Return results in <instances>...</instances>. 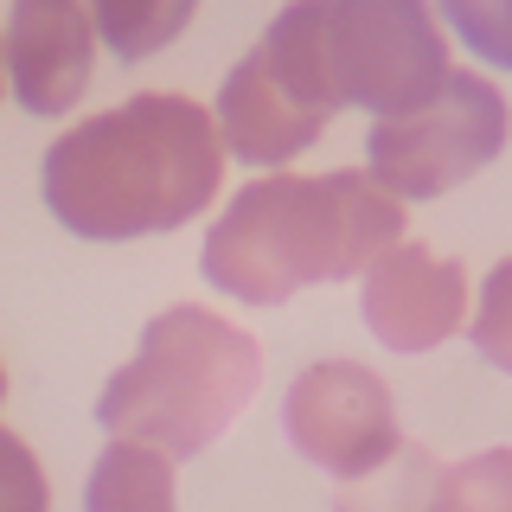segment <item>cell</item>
<instances>
[{
  "label": "cell",
  "mask_w": 512,
  "mask_h": 512,
  "mask_svg": "<svg viewBox=\"0 0 512 512\" xmlns=\"http://www.w3.org/2000/svg\"><path fill=\"white\" fill-rule=\"evenodd\" d=\"M218 180V116L192 96H128L45 148V205L96 244L180 231L218 199Z\"/></svg>",
  "instance_id": "obj_1"
},
{
  "label": "cell",
  "mask_w": 512,
  "mask_h": 512,
  "mask_svg": "<svg viewBox=\"0 0 512 512\" xmlns=\"http://www.w3.org/2000/svg\"><path fill=\"white\" fill-rule=\"evenodd\" d=\"M404 244V205L372 173H276L244 186L224 218L205 231L199 269L250 308H282L288 295L320 282H352L384 250Z\"/></svg>",
  "instance_id": "obj_2"
},
{
  "label": "cell",
  "mask_w": 512,
  "mask_h": 512,
  "mask_svg": "<svg viewBox=\"0 0 512 512\" xmlns=\"http://www.w3.org/2000/svg\"><path fill=\"white\" fill-rule=\"evenodd\" d=\"M256 52L320 122L346 103L404 122L448 84L442 32L416 0H301L269 20Z\"/></svg>",
  "instance_id": "obj_3"
},
{
  "label": "cell",
  "mask_w": 512,
  "mask_h": 512,
  "mask_svg": "<svg viewBox=\"0 0 512 512\" xmlns=\"http://www.w3.org/2000/svg\"><path fill=\"white\" fill-rule=\"evenodd\" d=\"M256 378H263V352L244 327L212 308H160L141 327L135 359L103 384L96 423L116 442L186 461L237 423V410L256 397Z\"/></svg>",
  "instance_id": "obj_4"
},
{
  "label": "cell",
  "mask_w": 512,
  "mask_h": 512,
  "mask_svg": "<svg viewBox=\"0 0 512 512\" xmlns=\"http://www.w3.org/2000/svg\"><path fill=\"white\" fill-rule=\"evenodd\" d=\"M512 135L506 96L474 71H448L436 103H423L404 122H372V180L391 199H442L448 186L474 180L480 167H493Z\"/></svg>",
  "instance_id": "obj_5"
},
{
  "label": "cell",
  "mask_w": 512,
  "mask_h": 512,
  "mask_svg": "<svg viewBox=\"0 0 512 512\" xmlns=\"http://www.w3.org/2000/svg\"><path fill=\"white\" fill-rule=\"evenodd\" d=\"M282 423H288V442L333 480H378L404 455L397 404L384 391V378L352 359H320L308 372H295Z\"/></svg>",
  "instance_id": "obj_6"
},
{
  "label": "cell",
  "mask_w": 512,
  "mask_h": 512,
  "mask_svg": "<svg viewBox=\"0 0 512 512\" xmlns=\"http://www.w3.org/2000/svg\"><path fill=\"white\" fill-rule=\"evenodd\" d=\"M468 276L429 244H397L365 269V327L391 352H429L461 327Z\"/></svg>",
  "instance_id": "obj_7"
},
{
  "label": "cell",
  "mask_w": 512,
  "mask_h": 512,
  "mask_svg": "<svg viewBox=\"0 0 512 512\" xmlns=\"http://www.w3.org/2000/svg\"><path fill=\"white\" fill-rule=\"evenodd\" d=\"M96 64V20L71 0H20L7 13V77L26 116H64Z\"/></svg>",
  "instance_id": "obj_8"
},
{
  "label": "cell",
  "mask_w": 512,
  "mask_h": 512,
  "mask_svg": "<svg viewBox=\"0 0 512 512\" xmlns=\"http://www.w3.org/2000/svg\"><path fill=\"white\" fill-rule=\"evenodd\" d=\"M327 135V122L314 116L308 103H295V90L269 71L263 52H250L224 77L218 90V141H224V160H244V167H282L295 160L301 148Z\"/></svg>",
  "instance_id": "obj_9"
},
{
  "label": "cell",
  "mask_w": 512,
  "mask_h": 512,
  "mask_svg": "<svg viewBox=\"0 0 512 512\" xmlns=\"http://www.w3.org/2000/svg\"><path fill=\"white\" fill-rule=\"evenodd\" d=\"M84 512H173V461L141 442H109L90 468Z\"/></svg>",
  "instance_id": "obj_10"
},
{
  "label": "cell",
  "mask_w": 512,
  "mask_h": 512,
  "mask_svg": "<svg viewBox=\"0 0 512 512\" xmlns=\"http://www.w3.org/2000/svg\"><path fill=\"white\" fill-rule=\"evenodd\" d=\"M423 512H512V448H487L429 480Z\"/></svg>",
  "instance_id": "obj_11"
},
{
  "label": "cell",
  "mask_w": 512,
  "mask_h": 512,
  "mask_svg": "<svg viewBox=\"0 0 512 512\" xmlns=\"http://www.w3.org/2000/svg\"><path fill=\"white\" fill-rule=\"evenodd\" d=\"M90 20H96V32L109 39V52H116L122 64H141L148 52H160L192 13L186 7H128V0H103Z\"/></svg>",
  "instance_id": "obj_12"
},
{
  "label": "cell",
  "mask_w": 512,
  "mask_h": 512,
  "mask_svg": "<svg viewBox=\"0 0 512 512\" xmlns=\"http://www.w3.org/2000/svg\"><path fill=\"white\" fill-rule=\"evenodd\" d=\"M468 333H474L480 359L500 365V372H512V256L487 276V288H480V308H474Z\"/></svg>",
  "instance_id": "obj_13"
},
{
  "label": "cell",
  "mask_w": 512,
  "mask_h": 512,
  "mask_svg": "<svg viewBox=\"0 0 512 512\" xmlns=\"http://www.w3.org/2000/svg\"><path fill=\"white\" fill-rule=\"evenodd\" d=\"M0 512H52L45 468L32 461V448L13 429H0Z\"/></svg>",
  "instance_id": "obj_14"
},
{
  "label": "cell",
  "mask_w": 512,
  "mask_h": 512,
  "mask_svg": "<svg viewBox=\"0 0 512 512\" xmlns=\"http://www.w3.org/2000/svg\"><path fill=\"white\" fill-rule=\"evenodd\" d=\"M448 26L487 52L493 64H512V7H474V0H448Z\"/></svg>",
  "instance_id": "obj_15"
},
{
  "label": "cell",
  "mask_w": 512,
  "mask_h": 512,
  "mask_svg": "<svg viewBox=\"0 0 512 512\" xmlns=\"http://www.w3.org/2000/svg\"><path fill=\"white\" fill-rule=\"evenodd\" d=\"M0 397H7V365H0Z\"/></svg>",
  "instance_id": "obj_16"
},
{
  "label": "cell",
  "mask_w": 512,
  "mask_h": 512,
  "mask_svg": "<svg viewBox=\"0 0 512 512\" xmlns=\"http://www.w3.org/2000/svg\"><path fill=\"white\" fill-rule=\"evenodd\" d=\"M0 52H7V39H0Z\"/></svg>",
  "instance_id": "obj_17"
}]
</instances>
